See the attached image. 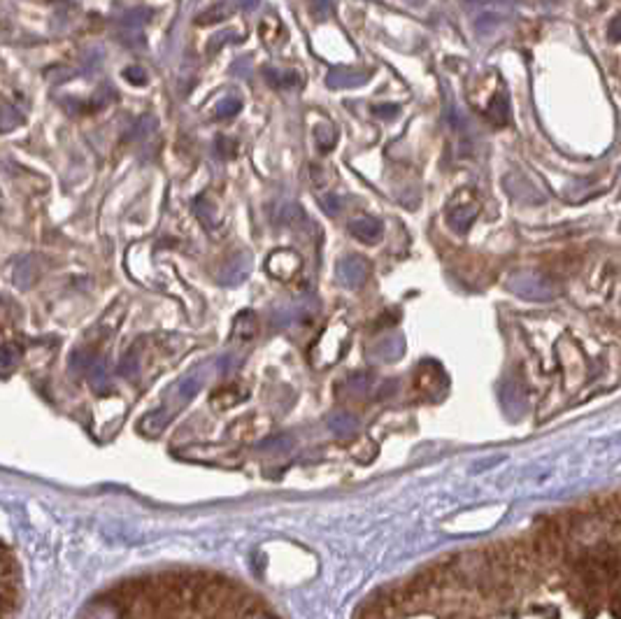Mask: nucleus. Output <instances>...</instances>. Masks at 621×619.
<instances>
[{
  "label": "nucleus",
  "instance_id": "7",
  "mask_svg": "<svg viewBox=\"0 0 621 619\" xmlns=\"http://www.w3.org/2000/svg\"><path fill=\"white\" fill-rule=\"evenodd\" d=\"M349 228H351V233H354L356 237H361L363 242H377L382 237V226L370 217L356 219V222H351Z\"/></svg>",
  "mask_w": 621,
  "mask_h": 619
},
{
  "label": "nucleus",
  "instance_id": "12",
  "mask_svg": "<svg viewBox=\"0 0 621 619\" xmlns=\"http://www.w3.org/2000/svg\"><path fill=\"white\" fill-rule=\"evenodd\" d=\"M226 17H230V8L228 5H224V3H219V5H215V8L200 12V14L196 17V23L198 26H212V23H219Z\"/></svg>",
  "mask_w": 621,
  "mask_h": 619
},
{
  "label": "nucleus",
  "instance_id": "24",
  "mask_svg": "<svg viewBox=\"0 0 621 619\" xmlns=\"http://www.w3.org/2000/svg\"><path fill=\"white\" fill-rule=\"evenodd\" d=\"M259 3H261V0H237V5H240V10H242V12H252V10H256V8H259Z\"/></svg>",
  "mask_w": 621,
  "mask_h": 619
},
{
  "label": "nucleus",
  "instance_id": "6",
  "mask_svg": "<svg viewBox=\"0 0 621 619\" xmlns=\"http://www.w3.org/2000/svg\"><path fill=\"white\" fill-rule=\"evenodd\" d=\"M240 401H244V391L237 384H228V386H224V389L212 393V405H215L217 410H228Z\"/></svg>",
  "mask_w": 621,
  "mask_h": 619
},
{
  "label": "nucleus",
  "instance_id": "13",
  "mask_svg": "<svg viewBox=\"0 0 621 619\" xmlns=\"http://www.w3.org/2000/svg\"><path fill=\"white\" fill-rule=\"evenodd\" d=\"M500 23H503V17H500L498 12H484V14H480L475 19V30H477L480 35H491Z\"/></svg>",
  "mask_w": 621,
  "mask_h": 619
},
{
  "label": "nucleus",
  "instance_id": "3",
  "mask_svg": "<svg viewBox=\"0 0 621 619\" xmlns=\"http://www.w3.org/2000/svg\"><path fill=\"white\" fill-rule=\"evenodd\" d=\"M298 268H300V259L293 252H286V249L275 252L270 259H268V271L279 279H288Z\"/></svg>",
  "mask_w": 621,
  "mask_h": 619
},
{
  "label": "nucleus",
  "instance_id": "18",
  "mask_svg": "<svg viewBox=\"0 0 621 619\" xmlns=\"http://www.w3.org/2000/svg\"><path fill=\"white\" fill-rule=\"evenodd\" d=\"M331 429H333L335 433H340V435H347L356 429V422L349 415H335L333 419H331Z\"/></svg>",
  "mask_w": 621,
  "mask_h": 619
},
{
  "label": "nucleus",
  "instance_id": "9",
  "mask_svg": "<svg viewBox=\"0 0 621 619\" xmlns=\"http://www.w3.org/2000/svg\"><path fill=\"white\" fill-rule=\"evenodd\" d=\"M266 79L268 84L275 86V89H288V86H296L300 82L298 72L293 70H277V68H266Z\"/></svg>",
  "mask_w": 621,
  "mask_h": 619
},
{
  "label": "nucleus",
  "instance_id": "10",
  "mask_svg": "<svg viewBox=\"0 0 621 619\" xmlns=\"http://www.w3.org/2000/svg\"><path fill=\"white\" fill-rule=\"evenodd\" d=\"M19 359H21V349L19 345H3L0 347V377L3 375H10L19 366Z\"/></svg>",
  "mask_w": 621,
  "mask_h": 619
},
{
  "label": "nucleus",
  "instance_id": "5",
  "mask_svg": "<svg viewBox=\"0 0 621 619\" xmlns=\"http://www.w3.org/2000/svg\"><path fill=\"white\" fill-rule=\"evenodd\" d=\"M249 266H252L249 256H247V254H237L235 259L224 268V273H221V282H224V284H240L242 279L247 277Z\"/></svg>",
  "mask_w": 621,
  "mask_h": 619
},
{
  "label": "nucleus",
  "instance_id": "16",
  "mask_svg": "<svg viewBox=\"0 0 621 619\" xmlns=\"http://www.w3.org/2000/svg\"><path fill=\"white\" fill-rule=\"evenodd\" d=\"M96 364V356L89 349H77L72 354V368L75 371H91V366Z\"/></svg>",
  "mask_w": 621,
  "mask_h": 619
},
{
  "label": "nucleus",
  "instance_id": "19",
  "mask_svg": "<svg viewBox=\"0 0 621 619\" xmlns=\"http://www.w3.org/2000/svg\"><path fill=\"white\" fill-rule=\"evenodd\" d=\"M30 266V259H26V261H21V266L17 268V282L23 286V289H26V286H30V282H33V277H35V271L33 268H28Z\"/></svg>",
  "mask_w": 621,
  "mask_h": 619
},
{
  "label": "nucleus",
  "instance_id": "21",
  "mask_svg": "<svg viewBox=\"0 0 621 619\" xmlns=\"http://www.w3.org/2000/svg\"><path fill=\"white\" fill-rule=\"evenodd\" d=\"M230 35H233V33H217V35L210 40V45H207V49H210V52H217L219 45H226V42H228V37H230Z\"/></svg>",
  "mask_w": 621,
  "mask_h": 619
},
{
  "label": "nucleus",
  "instance_id": "23",
  "mask_svg": "<svg viewBox=\"0 0 621 619\" xmlns=\"http://www.w3.org/2000/svg\"><path fill=\"white\" fill-rule=\"evenodd\" d=\"M375 112L379 117H393L398 112V105H379V108H375Z\"/></svg>",
  "mask_w": 621,
  "mask_h": 619
},
{
  "label": "nucleus",
  "instance_id": "22",
  "mask_svg": "<svg viewBox=\"0 0 621 619\" xmlns=\"http://www.w3.org/2000/svg\"><path fill=\"white\" fill-rule=\"evenodd\" d=\"M607 35H610V40H614V42L621 40V17L614 19V21L610 23V28H607Z\"/></svg>",
  "mask_w": 621,
  "mask_h": 619
},
{
  "label": "nucleus",
  "instance_id": "8",
  "mask_svg": "<svg viewBox=\"0 0 621 619\" xmlns=\"http://www.w3.org/2000/svg\"><path fill=\"white\" fill-rule=\"evenodd\" d=\"M340 277H342V282L349 286L361 284L363 277H366V266H363L359 259L349 256V259H344L340 264Z\"/></svg>",
  "mask_w": 621,
  "mask_h": 619
},
{
  "label": "nucleus",
  "instance_id": "15",
  "mask_svg": "<svg viewBox=\"0 0 621 619\" xmlns=\"http://www.w3.org/2000/svg\"><path fill=\"white\" fill-rule=\"evenodd\" d=\"M256 333V317L254 312H242L235 322V335H240L242 340H249Z\"/></svg>",
  "mask_w": 621,
  "mask_h": 619
},
{
  "label": "nucleus",
  "instance_id": "11",
  "mask_svg": "<svg viewBox=\"0 0 621 619\" xmlns=\"http://www.w3.org/2000/svg\"><path fill=\"white\" fill-rule=\"evenodd\" d=\"M489 117H491V121L498 124V126L507 124V119H510V105H507L505 93H498V96L491 101V105H489Z\"/></svg>",
  "mask_w": 621,
  "mask_h": 619
},
{
  "label": "nucleus",
  "instance_id": "17",
  "mask_svg": "<svg viewBox=\"0 0 621 619\" xmlns=\"http://www.w3.org/2000/svg\"><path fill=\"white\" fill-rule=\"evenodd\" d=\"M242 110V103L237 98H226L217 105V119H230Z\"/></svg>",
  "mask_w": 621,
  "mask_h": 619
},
{
  "label": "nucleus",
  "instance_id": "2",
  "mask_svg": "<svg viewBox=\"0 0 621 619\" xmlns=\"http://www.w3.org/2000/svg\"><path fill=\"white\" fill-rule=\"evenodd\" d=\"M17 601V566L10 549L0 545V615H8Z\"/></svg>",
  "mask_w": 621,
  "mask_h": 619
},
{
  "label": "nucleus",
  "instance_id": "20",
  "mask_svg": "<svg viewBox=\"0 0 621 619\" xmlns=\"http://www.w3.org/2000/svg\"><path fill=\"white\" fill-rule=\"evenodd\" d=\"M124 77H126L128 82H130V84H135V86L147 84V72H144L140 66H130V68H126V70H124Z\"/></svg>",
  "mask_w": 621,
  "mask_h": 619
},
{
  "label": "nucleus",
  "instance_id": "4",
  "mask_svg": "<svg viewBox=\"0 0 621 619\" xmlns=\"http://www.w3.org/2000/svg\"><path fill=\"white\" fill-rule=\"evenodd\" d=\"M370 79V75L361 70H349V68H335V70L328 72L326 77V84L331 89H351V86H361Z\"/></svg>",
  "mask_w": 621,
  "mask_h": 619
},
{
  "label": "nucleus",
  "instance_id": "1",
  "mask_svg": "<svg viewBox=\"0 0 621 619\" xmlns=\"http://www.w3.org/2000/svg\"><path fill=\"white\" fill-rule=\"evenodd\" d=\"M568 519L566 524L561 522V519L556 517H549V519H540V522L535 524V531H533V538H531V545H533V552H535V559L538 564H540V568H549L554 566L556 561L563 559V554H566V542H568Z\"/></svg>",
  "mask_w": 621,
  "mask_h": 619
},
{
  "label": "nucleus",
  "instance_id": "14",
  "mask_svg": "<svg viewBox=\"0 0 621 619\" xmlns=\"http://www.w3.org/2000/svg\"><path fill=\"white\" fill-rule=\"evenodd\" d=\"M154 12L149 8H133L130 12H126V14L121 17V23L126 28H140L142 23H147L149 19H152Z\"/></svg>",
  "mask_w": 621,
  "mask_h": 619
}]
</instances>
